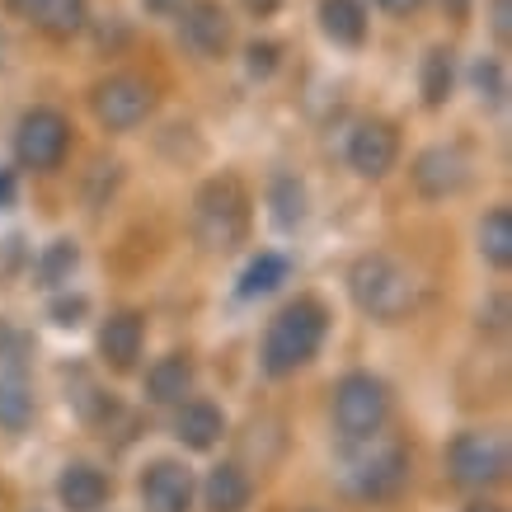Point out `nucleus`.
Returning <instances> with one entry per match:
<instances>
[{
	"label": "nucleus",
	"mask_w": 512,
	"mask_h": 512,
	"mask_svg": "<svg viewBox=\"0 0 512 512\" xmlns=\"http://www.w3.org/2000/svg\"><path fill=\"white\" fill-rule=\"evenodd\" d=\"M348 292H353L357 311L376 325H395L414 311V273L395 264L390 254H362L348 268Z\"/></svg>",
	"instance_id": "f257e3e1"
},
{
	"label": "nucleus",
	"mask_w": 512,
	"mask_h": 512,
	"mask_svg": "<svg viewBox=\"0 0 512 512\" xmlns=\"http://www.w3.org/2000/svg\"><path fill=\"white\" fill-rule=\"evenodd\" d=\"M193 235L202 249L226 254V249L245 245L249 235V193L235 174H217L198 188L193 198Z\"/></svg>",
	"instance_id": "f03ea898"
},
{
	"label": "nucleus",
	"mask_w": 512,
	"mask_h": 512,
	"mask_svg": "<svg viewBox=\"0 0 512 512\" xmlns=\"http://www.w3.org/2000/svg\"><path fill=\"white\" fill-rule=\"evenodd\" d=\"M325 329H329V315L320 301H292V306H282L264 334V372L292 376L296 367H306L320 353Z\"/></svg>",
	"instance_id": "7ed1b4c3"
},
{
	"label": "nucleus",
	"mask_w": 512,
	"mask_h": 512,
	"mask_svg": "<svg viewBox=\"0 0 512 512\" xmlns=\"http://www.w3.org/2000/svg\"><path fill=\"white\" fill-rule=\"evenodd\" d=\"M390 419V390L372 372H348L334 390V428L348 442H367L386 428Z\"/></svg>",
	"instance_id": "20e7f679"
},
{
	"label": "nucleus",
	"mask_w": 512,
	"mask_h": 512,
	"mask_svg": "<svg viewBox=\"0 0 512 512\" xmlns=\"http://www.w3.org/2000/svg\"><path fill=\"white\" fill-rule=\"evenodd\" d=\"M447 470L461 489H489L508 475V442L498 433L470 428L447 447Z\"/></svg>",
	"instance_id": "39448f33"
},
{
	"label": "nucleus",
	"mask_w": 512,
	"mask_h": 512,
	"mask_svg": "<svg viewBox=\"0 0 512 512\" xmlns=\"http://www.w3.org/2000/svg\"><path fill=\"white\" fill-rule=\"evenodd\" d=\"M71 151V123L57 109H29L15 127V156L24 170H57Z\"/></svg>",
	"instance_id": "423d86ee"
},
{
	"label": "nucleus",
	"mask_w": 512,
	"mask_h": 512,
	"mask_svg": "<svg viewBox=\"0 0 512 512\" xmlns=\"http://www.w3.org/2000/svg\"><path fill=\"white\" fill-rule=\"evenodd\" d=\"M90 104H94V118L109 127V132H132V127H141L151 118L156 94H151V85L141 76H109L94 85Z\"/></svg>",
	"instance_id": "0eeeda50"
},
{
	"label": "nucleus",
	"mask_w": 512,
	"mask_h": 512,
	"mask_svg": "<svg viewBox=\"0 0 512 512\" xmlns=\"http://www.w3.org/2000/svg\"><path fill=\"white\" fill-rule=\"evenodd\" d=\"M179 43L202 57V62H217L231 47V15L221 0H188V10L179 15Z\"/></svg>",
	"instance_id": "6e6552de"
},
{
	"label": "nucleus",
	"mask_w": 512,
	"mask_h": 512,
	"mask_svg": "<svg viewBox=\"0 0 512 512\" xmlns=\"http://www.w3.org/2000/svg\"><path fill=\"white\" fill-rule=\"evenodd\" d=\"M414 188H419L428 202H442V198H456L470 179V160L461 146H428L419 160H414V170H409Z\"/></svg>",
	"instance_id": "1a4fd4ad"
},
{
	"label": "nucleus",
	"mask_w": 512,
	"mask_h": 512,
	"mask_svg": "<svg viewBox=\"0 0 512 512\" xmlns=\"http://www.w3.org/2000/svg\"><path fill=\"white\" fill-rule=\"evenodd\" d=\"M395 160H400V137H395L390 123L367 118V123L353 127V137H348V165L362 179H386L395 170Z\"/></svg>",
	"instance_id": "9d476101"
},
{
	"label": "nucleus",
	"mask_w": 512,
	"mask_h": 512,
	"mask_svg": "<svg viewBox=\"0 0 512 512\" xmlns=\"http://www.w3.org/2000/svg\"><path fill=\"white\" fill-rule=\"evenodd\" d=\"M141 508L146 512H193V475L179 461H151L141 475Z\"/></svg>",
	"instance_id": "9b49d317"
},
{
	"label": "nucleus",
	"mask_w": 512,
	"mask_h": 512,
	"mask_svg": "<svg viewBox=\"0 0 512 512\" xmlns=\"http://www.w3.org/2000/svg\"><path fill=\"white\" fill-rule=\"evenodd\" d=\"M5 10L29 19L47 38H76L90 19V0H5Z\"/></svg>",
	"instance_id": "f8f14e48"
},
{
	"label": "nucleus",
	"mask_w": 512,
	"mask_h": 512,
	"mask_svg": "<svg viewBox=\"0 0 512 512\" xmlns=\"http://www.w3.org/2000/svg\"><path fill=\"white\" fill-rule=\"evenodd\" d=\"M141 343H146V325H141L137 311L109 315L104 329H99V357L109 362L113 372H132V367H137Z\"/></svg>",
	"instance_id": "ddd939ff"
},
{
	"label": "nucleus",
	"mask_w": 512,
	"mask_h": 512,
	"mask_svg": "<svg viewBox=\"0 0 512 512\" xmlns=\"http://www.w3.org/2000/svg\"><path fill=\"white\" fill-rule=\"evenodd\" d=\"M409 480V456L400 447H381L376 456H367L362 466H357V494L372 498V503H386L395 498Z\"/></svg>",
	"instance_id": "4468645a"
},
{
	"label": "nucleus",
	"mask_w": 512,
	"mask_h": 512,
	"mask_svg": "<svg viewBox=\"0 0 512 512\" xmlns=\"http://www.w3.org/2000/svg\"><path fill=\"white\" fill-rule=\"evenodd\" d=\"M57 498H62L66 512H99L109 503V480L90 461H71L62 470V480H57Z\"/></svg>",
	"instance_id": "2eb2a0df"
},
{
	"label": "nucleus",
	"mask_w": 512,
	"mask_h": 512,
	"mask_svg": "<svg viewBox=\"0 0 512 512\" xmlns=\"http://www.w3.org/2000/svg\"><path fill=\"white\" fill-rule=\"evenodd\" d=\"M226 433V419H221L217 404L207 400H184L179 404V414H174V437L193 451H212Z\"/></svg>",
	"instance_id": "dca6fc26"
},
{
	"label": "nucleus",
	"mask_w": 512,
	"mask_h": 512,
	"mask_svg": "<svg viewBox=\"0 0 512 512\" xmlns=\"http://www.w3.org/2000/svg\"><path fill=\"white\" fill-rule=\"evenodd\" d=\"M320 29L334 47H362L367 43V5L362 0H320Z\"/></svg>",
	"instance_id": "f3484780"
},
{
	"label": "nucleus",
	"mask_w": 512,
	"mask_h": 512,
	"mask_svg": "<svg viewBox=\"0 0 512 512\" xmlns=\"http://www.w3.org/2000/svg\"><path fill=\"white\" fill-rule=\"evenodd\" d=\"M249 498H254V484L240 466H212L207 470V480H202V503L207 512H245Z\"/></svg>",
	"instance_id": "a211bd4d"
},
{
	"label": "nucleus",
	"mask_w": 512,
	"mask_h": 512,
	"mask_svg": "<svg viewBox=\"0 0 512 512\" xmlns=\"http://www.w3.org/2000/svg\"><path fill=\"white\" fill-rule=\"evenodd\" d=\"M188 390H193V362L184 353L160 357L156 367L146 372V395L156 404H184Z\"/></svg>",
	"instance_id": "6ab92c4d"
},
{
	"label": "nucleus",
	"mask_w": 512,
	"mask_h": 512,
	"mask_svg": "<svg viewBox=\"0 0 512 512\" xmlns=\"http://www.w3.org/2000/svg\"><path fill=\"white\" fill-rule=\"evenodd\" d=\"M451 80H456V62H451V47H428V57L419 66V90L428 109H442L451 99Z\"/></svg>",
	"instance_id": "aec40b11"
},
{
	"label": "nucleus",
	"mask_w": 512,
	"mask_h": 512,
	"mask_svg": "<svg viewBox=\"0 0 512 512\" xmlns=\"http://www.w3.org/2000/svg\"><path fill=\"white\" fill-rule=\"evenodd\" d=\"M33 419V390L19 372L0 376V428L5 433H24Z\"/></svg>",
	"instance_id": "412c9836"
},
{
	"label": "nucleus",
	"mask_w": 512,
	"mask_h": 512,
	"mask_svg": "<svg viewBox=\"0 0 512 512\" xmlns=\"http://www.w3.org/2000/svg\"><path fill=\"white\" fill-rule=\"evenodd\" d=\"M480 254H484V264H494V268L512 264V212L508 207L484 212V221H480Z\"/></svg>",
	"instance_id": "4be33fe9"
},
{
	"label": "nucleus",
	"mask_w": 512,
	"mask_h": 512,
	"mask_svg": "<svg viewBox=\"0 0 512 512\" xmlns=\"http://www.w3.org/2000/svg\"><path fill=\"white\" fill-rule=\"evenodd\" d=\"M268 202H273V221H278L282 231H296V226L306 221V184H301L296 174H278Z\"/></svg>",
	"instance_id": "5701e85b"
},
{
	"label": "nucleus",
	"mask_w": 512,
	"mask_h": 512,
	"mask_svg": "<svg viewBox=\"0 0 512 512\" xmlns=\"http://www.w3.org/2000/svg\"><path fill=\"white\" fill-rule=\"evenodd\" d=\"M80 268V249H76V240H52V245L43 249V259H38V287H66L71 282V273Z\"/></svg>",
	"instance_id": "b1692460"
},
{
	"label": "nucleus",
	"mask_w": 512,
	"mask_h": 512,
	"mask_svg": "<svg viewBox=\"0 0 512 512\" xmlns=\"http://www.w3.org/2000/svg\"><path fill=\"white\" fill-rule=\"evenodd\" d=\"M282 282H287V259H282V254H259V259H249V268L240 273V296L254 301V296L278 292Z\"/></svg>",
	"instance_id": "393cba45"
},
{
	"label": "nucleus",
	"mask_w": 512,
	"mask_h": 512,
	"mask_svg": "<svg viewBox=\"0 0 512 512\" xmlns=\"http://www.w3.org/2000/svg\"><path fill=\"white\" fill-rule=\"evenodd\" d=\"M470 85H475V94H480L484 104H503V94H508L503 62L498 57H480V62L470 66Z\"/></svg>",
	"instance_id": "a878e982"
},
{
	"label": "nucleus",
	"mask_w": 512,
	"mask_h": 512,
	"mask_svg": "<svg viewBox=\"0 0 512 512\" xmlns=\"http://www.w3.org/2000/svg\"><path fill=\"white\" fill-rule=\"evenodd\" d=\"M85 315H90V296H57L52 301V325L76 329V325H85Z\"/></svg>",
	"instance_id": "bb28decb"
},
{
	"label": "nucleus",
	"mask_w": 512,
	"mask_h": 512,
	"mask_svg": "<svg viewBox=\"0 0 512 512\" xmlns=\"http://www.w3.org/2000/svg\"><path fill=\"white\" fill-rule=\"evenodd\" d=\"M249 57V76H273V66H278V43H249L245 47Z\"/></svg>",
	"instance_id": "cd10ccee"
},
{
	"label": "nucleus",
	"mask_w": 512,
	"mask_h": 512,
	"mask_svg": "<svg viewBox=\"0 0 512 512\" xmlns=\"http://www.w3.org/2000/svg\"><path fill=\"white\" fill-rule=\"evenodd\" d=\"M489 29H494L498 43H508V33H512V10H508V0H494V10H489Z\"/></svg>",
	"instance_id": "c85d7f7f"
},
{
	"label": "nucleus",
	"mask_w": 512,
	"mask_h": 512,
	"mask_svg": "<svg viewBox=\"0 0 512 512\" xmlns=\"http://www.w3.org/2000/svg\"><path fill=\"white\" fill-rule=\"evenodd\" d=\"M141 10L156 19H179L188 10V0H141Z\"/></svg>",
	"instance_id": "c756f323"
},
{
	"label": "nucleus",
	"mask_w": 512,
	"mask_h": 512,
	"mask_svg": "<svg viewBox=\"0 0 512 512\" xmlns=\"http://www.w3.org/2000/svg\"><path fill=\"white\" fill-rule=\"evenodd\" d=\"M15 198H19L15 170H0V212H10V207H15Z\"/></svg>",
	"instance_id": "7c9ffc66"
},
{
	"label": "nucleus",
	"mask_w": 512,
	"mask_h": 512,
	"mask_svg": "<svg viewBox=\"0 0 512 512\" xmlns=\"http://www.w3.org/2000/svg\"><path fill=\"white\" fill-rule=\"evenodd\" d=\"M376 5H381V10H390V15H414L423 0H376Z\"/></svg>",
	"instance_id": "2f4dec72"
},
{
	"label": "nucleus",
	"mask_w": 512,
	"mask_h": 512,
	"mask_svg": "<svg viewBox=\"0 0 512 512\" xmlns=\"http://www.w3.org/2000/svg\"><path fill=\"white\" fill-rule=\"evenodd\" d=\"M470 5H475V0H442L447 19H456V24H461V19H470Z\"/></svg>",
	"instance_id": "473e14b6"
},
{
	"label": "nucleus",
	"mask_w": 512,
	"mask_h": 512,
	"mask_svg": "<svg viewBox=\"0 0 512 512\" xmlns=\"http://www.w3.org/2000/svg\"><path fill=\"white\" fill-rule=\"evenodd\" d=\"M245 5H249V15H259V19H264V15H273V10H278L282 0H245Z\"/></svg>",
	"instance_id": "72a5a7b5"
},
{
	"label": "nucleus",
	"mask_w": 512,
	"mask_h": 512,
	"mask_svg": "<svg viewBox=\"0 0 512 512\" xmlns=\"http://www.w3.org/2000/svg\"><path fill=\"white\" fill-rule=\"evenodd\" d=\"M5 62H10V38L0 33V71H5Z\"/></svg>",
	"instance_id": "f704fd0d"
},
{
	"label": "nucleus",
	"mask_w": 512,
	"mask_h": 512,
	"mask_svg": "<svg viewBox=\"0 0 512 512\" xmlns=\"http://www.w3.org/2000/svg\"><path fill=\"white\" fill-rule=\"evenodd\" d=\"M466 512H503V508H498V503H470Z\"/></svg>",
	"instance_id": "c9c22d12"
}]
</instances>
